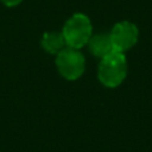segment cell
Returning <instances> with one entry per match:
<instances>
[{"label":"cell","mask_w":152,"mask_h":152,"mask_svg":"<svg viewBox=\"0 0 152 152\" xmlns=\"http://www.w3.org/2000/svg\"><path fill=\"white\" fill-rule=\"evenodd\" d=\"M128 72V64L124 52L113 51L100 59L97 67V79L107 88H116L124 81Z\"/></svg>","instance_id":"obj_1"},{"label":"cell","mask_w":152,"mask_h":152,"mask_svg":"<svg viewBox=\"0 0 152 152\" xmlns=\"http://www.w3.org/2000/svg\"><path fill=\"white\" fill-rule=\"evenodd\" d=\"M61 34L67 43V47L80 50L88 44L91 36L94 35L91 19L86 13H74L64 23Z\"/></svg>","instance_id":"obj_2"},{"label":"cell","mask_w":152,"mask_h":152,"mask_svg":"<svg viewBox=\"0 0 152 152\" xmlns=\"http://www.w3.org/2000/svg\"><path fill=\"white\" fill-rule=\"evenodd\" d=\"M56 68L66 80H77L86 71V58L80 50L66 47L56 55Z\"/></svg>","instance_id":"obj_3"},{"label":"cell","mask_w":152,"mask_h":152,"mask_svg":"<svg viewBox=\"0 0 152 152\" xmlns=\"http://www.w3.org/2000/svg\"><path fill=\"white\" fill-rule=\"evenodd\" d=\"M110 36L115 51L126 52L136 45L139 40V28L132 21L123 20L112 27Z\"/></svg>","instance_id":"obj_4"},{"label":"cell","mask_w":152,"mask_h":152,"mask_svg":"<svg viewBox=\"0 0 152 152\" xmlns=\"http://www.w3.org/2000/svg\"><path fill=\"white\" fill-rule=\"evenodd\" d=\"M88 50L94 56L99 59H103L104 56L110 55L111 52L115 51L113 44L111 42L110 34H96L92 35L88 42Z\"/></svg>","instance_id":"obj_5"},{"label":"cell","mask_w":152,"mask_h":152,"mask_svg":"<svg viewBox=\"0 0 152 152\" xmlns=\"http://www.w3.org/2000/svg\"><path fill=\"white\" fill-rule=\"evenodd\" d=\"M42 47L51 55H58L67 47V43L61 32H45L42 37Z\"/></svg>","instance_id":"obj_6"},{"label":"cell","mask_w":152,"mask_h":152,"mask_svg":"<svg viewBox=\"0 0 152 152\" xmlns=\"http://www.w3.org/2000/svg\"><path fill=\"white\" fill-rule=\"evenodd\" d=\"M0 1H1L4 5H7V7H15V5L20 4L23 0H0Z\"/></svg>","instance_id":"obj_7"}]
</instances>
